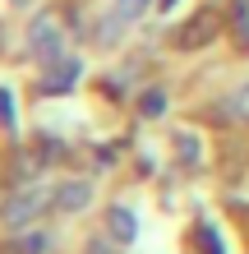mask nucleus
I'll return each mask as SVG.
<instances>
[{
    "mask_svg": "<svg viewBox=\"0 0 249 254\" xmlns=\"http://www.w3.org/2000/svg\"><path fill=\"white\" fill-rule=\"evenodd\" d=\"M162 5H166V9H171V5H175V0H162Z\"/></svg>",
    "mask_w": 249,
    "mask_h": 254,
    "instance_id": "nucleus-14",
    "label": "nucleus"
},
{
    "mask_svg": "<svg viewBox=\"0 0 249 254\" xmlns=\"http://www.w3.org/2000/svg\"><path fill=\"white\" fill-rule=\"evenodd\" d=\"M14 5H33V0H14Z\"/></svg>",
    "mask_w": 249,
    "mask_h": 254,
    "instance_id": "nucleus-13",
    "label": "nucleus"
},
{
    "mask_svg": "<svg viewBox=\"0 0 249 254\" xmlns=\"http://www.w3.org/2000/svg\"><path fill=\"white\" fill-rule=\"evenodd\" d=\"M148 5H152V0H115V5H111V9H115V14H120V19H125V23H129V19H139V14H143V9H148Z\"/></svg>",
    "mask_w": 249,
    "mask_h": 254,
    "instance_id": "nucleus-8",
    "label": "nucleus"
},
{
    "mask_svg": "<svg viewBox=\"0 0 249 254\" xmlns=\"http://www.w3.org/2000/svg\"><path fill=\"white\" fill-rule=\"evenodd\" d=\"M203 254H222V245H217V231L203 227Z\"/></svg>",
    "mask_w": 249,
    "mask_h": 254,
    "instance_id": "nucleus-12",
    "label": "nucleus"
},
{
    "mask_svg": "<svg viewBox=\"0 0 249 254\" xmlns=\"http://www.w3.org/2000/svg\"><path fill=\"white\" fill-rule=\"evenodd\" d=\"M0 125L14 129V93H9V88H0Z\"/></svg>",
    "mask_w": 249,
    "mask_h": 254,
    "instance_id": "nucleus-10",
    "label": "nucleus"
},
{
    "mask_svg": "<svg viewBox=\"0 0 249 254\" xmlns=\"http://www.w3.org/2000/svg\"><path fill=\"white\" fill-rule=\"evenodd\" d=\"M212 37H217V14H208V9H203L194 23H185V33L175 37V42H180V47H208Z\"/></svg>",
    "mask_w": 249,
    "mask_h": 254,
    "instance_id": "nucleus-4",
    "label": "nucleus"
},
{
    "mask_svg": "<svg viewBox=\"0 0 249 254\" xmlns=\"http://www.w3.org/2000/svg\"><path fill=\"white\" fill-rule=\"evenodd\" d=\"M88 199H93V185L88 181H65L55 190V208L60 213H79V208H88Z\"/></svg>",
    "mask_w": 249,
    "mask_h": 254,
    "instance_id": "nucleus-5",
    "label": "nucleus"
},
{
    "mask_svg": "<svg viewBox=\"0 0 249 254\" xmlns=\"http://www.w3.org/2000/svg\"><path fill=\"white\" fill-rule=\"evenodd\" d=\"M47 199H55V194H47V185H28V190H19V194L5 203V222H9V227H23V222H33L42 208H47Z\"/></svg>",
    "mask_w": 249,
    "mask_h": 254,
    "instance_id": "nucleus-2",
    "label": "nucleus"
},
{
    "mask_svg": "<svg viewBox=\"0 0 249 254\" xmlns=\"http://www.w3.org/2000/svg\"><path fill=\"white\" fill-rule=\"evenodd\" d=\"M139 111L148 116V121H152V116H162V111H166V93H162V88H152V93H143Z\"/></svg>",
    "mask_w": 249,
    "mask_h": 254,
    "instance_id": "nucleus-7",
    "label": "nucleus"
},
{
    "mask_svg": "<svg viewBox=\"0 0 249 254\" xmlns=\"http://www.w3.org/2000/svg\"><path fill=\"white\" fill-rule=\"evenodd\" d=\"M74 79H79V61L74 56H55L51 69H47V79H42V88H47V93H65Z\"/></svg>",
    "mask_w": 249,
    "mask_h": 254,
    "instance_id": "nucleus-3",
    "label": "nucleus"
},
{
    "mask_svg": "<svg viewBox=\"0 0 249 254\" xmlns=\"http://www.w3.org/2000/svg\"><path fill=\"white\" fill-rule=\"evenodd\" d=\"M60 42H65V33H60V19H55V14H42V19H33V28H28V47H33L42 61L65 56Z\"/></svg>",
    "mask_w": 249,
    "mask_h": 254,
    "instance_id": "nucleus-1",
    "label": "nucleus"
},
{
    "mask_svg": "<svg viewBox=\"0 0 249 254\" xmlns=\"http://www.w3.org/2000/svg\"><path fill=\"white\" fill-rule=\"evenodd\" d=\"M231 116H236V121H249V83L231 97Z\"/></svg>",
    "mask_w": 249,
    "mask_h": 254,
    "instance_id": "nucleus-9",
    "label": "nucleus"
},
{
    "mask_svg": "<svg viewBox=\"0 0 249 254\" xmlns=\"http://www.w3.org/2000/svg\"><path fill=\"white\" fill-rule=\"evenodd\" d=\"M106 227H111V236H115L120 245H129V241L139 236V222H134L129 208H111V213H106Z\"/></svg>",
    "mask_w": 249,
    "mask_h": 254,
    "instance_id": "nucleus-6",
    "label": "nucleus"
},
{
    "mask_svg": "<svg viewBox=\"0 0 249 254\" xmlns=\"http://www.w3.org/2000/svg\"><path fill=\"white\" fill-rule=\"evenodd\" d=\"M47 245H51V236H42V231H37V236H28V245H23V254H42Z\"/></svg>",
    "mask_w": 249,
    "mask_h": 254,
    "instance_id": "nucleus-11",
    "label": "nucleus"
},
{
    "mask_svg": "<svg viewBox=\"0 0 249 254\" xmlns=\"http://www.w3.org/2000/svg\"><path fill=\"white\" fill-rule=\"evenodd\" d=\"M0 213H5V208H0Z\"/></svg>",
    "mask_w": 249,
    "mask_h": 254,
    "instance_id": "nucleus-15",
    "label": "nucleus"
}]
</instances>
